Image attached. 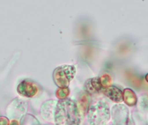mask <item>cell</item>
<instances>
[{
  "label": "cell",
  "mask_w": 148,
  "mask_h": 125,
  "mask_svg": "<svg viewBox=\"0 0 148 125\" xmlns=\"http://www.w3.org/2000/svg\"><path fill=\"white\" fill-rule=\"evenodd\" d=\"M55 122L56 125H79L80 113L76 104L69 99L58 102L55 110Z\"/></svg>",
  "instance_id": "1"
},
{
  "label": "cell",
  "mask_w": 148,
  "mask_h": 125,
  "mask_svg": "<svg viewBox=\"0 0 148 125\" xmlns=\"http://www.w3.org/2000/svg\"><path fill=\"white\" fill-rule=\"evenodd\" d=\"M109 119L108 107L103 102L93 104L88 110V120L92 125H104Z\"/></svg>",
  "instance_id": "2"
},
{
  "label": "cell",
  "mask_w": 148,
  "mask_h": 125,
  "mask_svg": "<svg viewBox=\"0 0 148 125\" xmlns=\"http://www.w3.org/2000/svg\"><path fill=\"white\" fill-rule=\"evenodd\" d=\"M75 73V69L74 66L64 65L55 70L54 71V81L55 83L62 87H66L69 82L72 80Z\"/></svg>",
  "instance_id": "3"
},
{
  "label": "cell",
  "mask_w": 148,
  "mask_h": 125,
  "mask_svg": "<svg viewBox=\"0 0 148 125\" xmlns=\"http://www.w3.org/2000/svg\"><path fill=\"white\" fill-rule=\"evenodd\" d=\"M18 93L26 97H32L37 92V88L35 84L29 81H23L17 88Z\"/></svg>",
  "instance_id": "4"
},
{
  "label": "cell",
  "mask_w": 148,
  "mask_h": 125,
  "mask_svg": "<svg viewBox=\"0 0 148 125\" xmlns=\"http://www.w3.org/2000/svg\"><path fill=\"white\" fill-rule=\"evenodd\" d=\"M101 91L106 95L108 97H109L112 101L115 103H121L123 101V92L118 89L115 86H108L102 88Z\"/></svg>",
  "instance_id": "5"
},
{
  "label": "cell",
  "mask_w": 148,
  "mask_h": 125,
  "mask_svg": "<svg viewBox=\"0 0 148 125\" xmlns=\"http://www.w3.org/2000/svg\"><path fill=\"white\" fill-rule=\"evenodd\" d=\"M102 88L103 87H102V85L101 84L100 77L89 79L85 84L86 91H88L89 94H94V93L99 92V91H101L102 90Z\"/></svg>",
  "instance_id": "6"
},
{
  "label": "cell",
  "mask_w": 148,
  "mask_h": 125,
  "mask_svg": "<svg viewBox=\"0 0 148 125\" xmlns=\"http://www.w3.org/2000/svg\"><path fill=\"white\" fill-rule=\"evenodd\" d=\"M123 100L125 101V103L127 105L134 106V105H135V104L137 102V97H136L135 93L132 90L127 89L123 92Z\"/></svg>",
  "instance_id": "7"
},
{
  "label": "cell",
  "mask_w": 148,
  "mask_h": 125,
  "mask_svg": "<svg viewBox=\"0 0 148 125\" xmlns=\"http://www.w3.org/2000/svg\"><path fill=\"white\" fill-rule=\"evenodd\" d=\"M100 79H101V85H102L103 88L111 86L112 79H111V77H110L109 75H104L101 77H100Z\"/></svg>",
  "instance_id": "8"
},
{
  "label": "cell",
  "mask_w": 148,
  "mask_h": 125,
  "mask_svg": "<svg viewBox=\"0 0 148 125\" xmlns=\"http://www.w3.org/2000/svg\"><path fill=\"white\" fill-rule=\"evenodd\" d=\"M146 79H147V82H148V74H147V77H146Z\"/></svg>",
  "instance_id": "9"
}]
</instances>
